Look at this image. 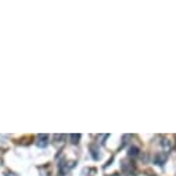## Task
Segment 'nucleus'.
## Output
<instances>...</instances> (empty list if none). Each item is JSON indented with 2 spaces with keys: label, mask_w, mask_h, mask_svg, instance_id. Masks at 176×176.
<instances>
[{
  "label": "nucleus",
  "mask_w": 176,
  "mask_h": 176,
  "mask_svg": "<svg viewBox=\"0 0 176 176\" xmlns=\"http://www.w3.org/2000/svg\"><path fill=\"white\" fill-rule=\"evenodd\" d=\"M71 139L73 140L72 143H78V140L81 139V135H71Z\"/></svg>",
  "instance_id": "f03ea898"
},
{
  "label": "nucleus",
  "mask_w": 176,
  "mask_h": 176,
  "mask_svg": "<svg viewBox=\"0 0 176 176\" xmlns=\"http://www.w3.org/2000/svg\"><path fill=\"white\" fill-rule=\"evenodd\" d=\"M39 147H46L47 146V136L46 135H39L38 136V143H36Z\"/></svg>",
  "instance_id": "f257e3e1"
},
{
  "label": "nucleus",
  "mask_w": 176,
  "mask_h": 176,
  "mask_svg": "<svg viewBox=\"0 0 176 176\" xmlns=\"http://www.w3.org/2000/svg\"><path fill=\"white\" fill-rule=\"evenodd\" d=\"M137 151H139V150H137L136 147H133V148L129 150V154H130V155H137Z\"/></svg>",
  "instance_id": "20e7f679"
},
{
  "label": "nucleus",
  "mask_w": 176,
  "mask_h": 176,
  "mask_svg": "<svg viewBox=\"0 0 176 176\" xmlns=\"http://www.w3.org/2000/svg\"><path fill=\"white\" fill-rule=\"evenodd\" d=\"M6 176H18V175H15V173H13V172H8V173H7V175H6Z\"/></svg>",
  "instance_id": "39448f33"
},
{
  "label": "nucleus",
  "mask_w": 176,
  "mask_h": 176,
  "mask_svg": "<svg viewBox=\"0 0 176 176\" xmlns=\"http://www.w3.org/2000/svg\"><path fill=\"white\" fill-rule=\"evenodd\" d=\"M165 158H166V155H161V157L158 155V157H157V162H158V164L161 165V164H162V161H164Z\"/></svg>",
  "instance_id": "7ed1b4c3"
}]
</instances>
